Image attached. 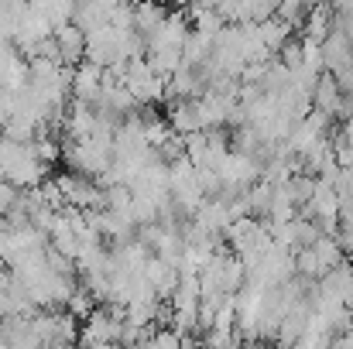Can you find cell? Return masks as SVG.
Wrapping results in <instances>:
<instances>
[{
	"instance_id": "cell-4",
	"label": "cell",
	"mask_w": 353,
	"mask_h": 349,
	"mask_svg": "<svg viewBox=\"0 0 353 349\" xmlns=\"http://www.w3.org/2000/svg\"><path fill=\"white\" fill-rule=\"evenodd\" d=\"M295 264H299V274L319 281L326 271H333L336 264H343V250H340V243H336L333 233H319L305 250L295 253Z\"/></svg>"
},
{
	"instance_id": "cell-3",
	"label": "cell",
	"mask_w": 353,
	"mask_h": 349,
	"mask_svg": "<svg viewBox=\"0 0 353 349\" xmlns=\"http://www.w3.org/2000/svg\"><path fill=\"white\" fill-rule=\"evenodd\" d=\"M120 83L127 86V93H130L141 107H148V103H154V100H165V96H168V76H161V72H158L144 55L123 65Z\"/></svg>"
},
{
	"instance_id": "cell-8",
	"label": "cell",
	"mask_w": 353,
	"mask_h": 349,
	"mask_svg": "<svg viewBox=\"0 0 353 349\" xmlns=\"http://www.w3.org/2000/svg\"><path fill=\"white\" fill-rule=\"evenodd\" d=\"M319 48H323V65H326V72L343 76L347 69H353V41L340 28H333L330 38H326Z\"/></svg>"
},
{
	"instance_id": "cell-11",
	"label": "cell",
	"mask_w": 353,
	"mask_h": 349,
	"mask_svg": "<svg viewBox=\"0 0 353 349\" xmlns=\"http://www.w3.org/2000/svg\"><path fill=\"white\" fill-rule=\"evenodd\" d=\"M0 140H3V123H0Z\"/></svg>"
},
{
	"instance_id": "cell-5",
	"label": "cell",
	"mask_w": 353,
	"mask_h": 349,
	"mask_svg": "<svg viewBox=\"0 0 353 349\" xmlns=\"http://www.w3.org/2000/svg\"><path fill=\"white\" fill-rule=\"evenodd\" d=\"M103 86H107V69L93 65L90 59L72 69V100H76V103H90V107H93V103L100 100Z\"/></svg>"
},
{
	"instance_id": "cell-10",
	"label": "cell",
	"mask_w": 353,
	"mask_h": 349,
	"mask_svg": "<svg viewBox=\"0 0 353 349\" xmlns=\"http://www.w3.org/2000/svg\"><path fill=\"white\" fill-rule=\"evenodd\" d=\"M55 31L59 28H65V24H72V14H76V0H28Z\"/></svg>"
},
{
	"instance_id": "cell-9",
	"label": "cell",
	"mask_w": 353,
	"mask_h": 349,
	"mask_svg": "<svg viewBox=\"0 0 353 349\" xmlns=\"http://www.w3.org/2000/svg\"><path fill=\"white\" fill-rule=\"evenodd\" d=\"M168 14H172V10H168V3H161V0H137V3H134V31L144 38V45H148V38L165 24Z\"/></svg>"
},
{
	"instance_id": "cell-7",
	"label": "cell",
	"mask_w": 353,
	"mask_h": 349,
	"mask_svg": "<svg viewBox=\"0 0 353 349\" xmlns=\"http://www.w3.org/2000/svg\"><path fill=\"white\" fill-rule=\"evenodd\" d=\"M168 123H172V130H175V134H182V137H192V134L210 130V123H206V116H203V103H199V100H172Z\"/></svg>"
},
{
	"instance_id": "cell-6",
	"label": "cell",
	"mask_w": 353,
	"mask_h": 349,
	"mask_svg": "<svg viewBox=\"0 0 353 349\" xmlns=\"http://www.w3.org/2000/svg\"><path fill=\"white\" fill-rule=\"evenodd\" d=\"M55 41V62L65 65V69H76L86 62V34L76 28V24H65L52 34Z\"/></svg>"
},
{
	"instance_id": "cell-2",
	"label": "cell",
	"mask_w": 353,
	"mask_h": 349,
	"mask_svg": "<svg viewBox=\"0 0 353 349\" xmlns=\"http://www.w3.org/2000/svg\"><path fill=\"white\" fill-rule=\"evenodd\" d=\"M189 34H192V21H189V14L172 10V14L165 17V24L148 38V45H144V59H148L161 76L172 79V72L182 65V55H185V41H189Z\"/></svg>"
},
{
	"instance_id": "cell-1",
	"label": "cell",
	"mask_w": 353,
	"mask_h": 349,
	"mask_svg": "<svg viewBox=\"0 0 353 349\" xmlns=\"http://www.w3.org/2000/svg\"><path fill=\"white\" fill-rule=\"evenodd\" d=\"M48 161L41 158L34 140H14L3 134L0 140V178L14 189H41L48 182Z\"/></svg>"
}]
</instances>
